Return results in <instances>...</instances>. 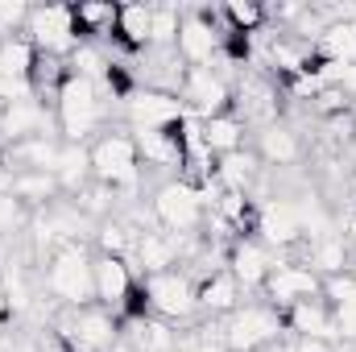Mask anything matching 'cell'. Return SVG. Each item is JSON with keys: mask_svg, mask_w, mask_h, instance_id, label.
<instances>
[{"mask_svg": "<svg viewBox=\"0 0 356 352\" xmlns=\"http://www.w3.org/2000/svg\"><path fill=\"white\" fill-rule=\"evenodd\" d=\"M54 120H58V141L67 145H83L104 120V91L83 75H71L54 91Z\"/></svg>", "mask_w": 356, "mask_h": 352, "instance_id": "6da1fadb", "label": "cell"}, {"mask_svg": "<svg viewBox=\"0 0 356 352\" xmlns=\"http://www.w3.org/2000/svg\"><path fill=\"white\" fill-rule=\"evenodd\" d=\"M91 178L112 186V195H133L141 191V154H137V141L129 129H108L104 137L91 141Z\"/></svg>", "mask_w": 356, "mask_h": 352, "instance_id": "7a4b0ae2", "label": "cell"}, {"mask_svg": "<svg viewBox=\"0 0 356 352\" xmlns=\"http://www.w3.org/2000/svg\"><path fill=\"white\" fill-rule=\"evenodd\" d=\"M211 199H216V186H195L186 178H170V182L154 186L149 211H154V224L166 232H199Z\"/></svg>", "mask_w": 356, "mask_h": 352, "instance_id": "3957f363", "label": "cell"}, {"mask_svg": "<svg viewBox=\"0 0 356 352\" xmlns=\"http://www.w3.org/2000/svg\"><path fill=\"white\" fill-rule=\"evenodd\" d=\"M91 253L83 241H71V245H58L50 257H46V290L58 298V307H91L95 303V282H91Z\"/></svg>", "mask_w": 356, "mask_h": 352, "instance_id": "277c9868", "label": "cell"}, {"mask_svg": "<svg viewBox=\"0 0 356 352\" xmlns=\"http://www.w3.org/2000/svg\"><path fill=\"white\" fill-rule=\"evenodd\" d=\"M220 332L228 352H266L286 336L282 311H273L269 303H241L228 319H220Z\"/></svg>", "mask_w": 356, "mask_h": 352, "instance_id": "5b68a950", "label": "cell"}, {"mask_svg": "<svg viewBox=\"0 0 356 352\" xmlns=\"http://www.w3.org/2000/svg\"><path fill=\"white\" fill-rule=\"evenodd\" d=\"M21 33L33 42L38 54H46V58H63V63H67V58L75 54V46H79L71 4H38V8H29V21H25Z\"/></svg>", "mask_w": 356, "mask_h": 352, "instance_id": "8992f818", "label": "cell"}, {"mask_svg": "<svg viewBox=\"0 0 356 352\" xmlns=\"http://www.w3.org/2000/svg\"><path fill=\"white\" fill-rule=\"evenodd\" d=\"M220 25H224L220 8H195V13H182L175 54L186 63V67H211V63L220 58V46H224V33H216Z\"/></svg>", "mask_w": 356, "mask_h": 352, "instance_id": "52a82bcc", "label": "cell"}, {"mask_svg": "<svg viewBox=\"0 0 356 352\" xmlns=\"http://www.w3.org/2000/svg\"><path fill=\"white\" fill-rule=\"evenodd\" d=\"M145 298H149V315L166 319V323H182L195 315V282L186 269H166V273H149L141 278Z\"/></svg>", "mask_w": 356, "mask_h": 352, "instance_id": "ba28073f", "label": "cell"}, {"mask_svg": "<svg viewBox=\"0 0 356 352\" xmlns=\"http://www.w3.org/2000/svg\"><path fill=\"white\" fill-rule=\"evenodd\" d=\"M261 294H266V303L273 311H286V307H294V303L319 298V294H323V278H319L307 262H277L269 269Z\"/></svg>", "mask_w": 356, "mask_h": 352, "instance_id": "9c48e42d", "label": "cell"}, {"mask_svg": "<svg viewBox=\"0 0 356 352\" xmlns=\"http://www.w3.org/2000/svg\"><path fill=\"white\" fill-rule=\"evenodd\" d=\"M257 241L277 253L302 245V216L290 195H269L257 203Z\"/></svg>", "mask_w": 356, "mask_h": 352, "instance_id": "30bf717a", "label": "cell"}, {"mask_svg": "<svg viewBox=\"0 0 356 352\" xmlns=\"http://www.w3.org/2000/svg\"><path fill=\"white\" fill-rule=\"evenodd\" d=\"M91 282H95V307H104V311H112V315L120 319L129 294H133L137 282H141V273H133V265L124 262V257H104V253H95V262H91Z\"/></svg>", "mask_w": 356, "mask_h": 352, "instance_id": "8fae6325", "label": "cell"}, {"mask_svg": "<svg viewBox=\"0 0 356 352\" xmlns=\"http://www.w3.org/2000/svg\"><path fill=\"white\" fill-rule=\"evenodd\" d=\"M124 120L129 129H166L186 116V104L170 95V91H154V88H137L129 99H124Z\"/></svg>", "mask_w": 356, "mask_h": 352, "instance_id": "7c38bea8", "label": "cell"}, {"mask_svg": "<svg viewBox=\"0 0 356 352\" xmlns=\"http://www.w3.org/2000/svg\"><path fill=\"white\" fill-rule=\"evenodd\" d=\"M241 303H245V290L228 269H211L195 282V311L203 319H228Z\"/></svg>", "mask_w": 356, "mask_h": 352, "instance_id": "4fadbf2b", "label": "cell"}, {"mask_svg": "<svg viewBox=\"0 0 356 352\" xmlns=\"http://www.w3.org/2000/svg\"><path fill=\"white\" fill-rule=\"evenodd\" d=\"M282 328H286V336H307V340H332L336 344V311H332V303L323 294L286 307Z\"/></svg>", "mask_w": 356, "mask_h": 352, "instance_id": "5bb4252c", "label": "cell"}, {"mask_svg": "<svg viewBox=\"0 0 356 352\" xmlns=\"http://www.w3.org/2000/svg\"><path fill=\"white\" fill-rule=\"evenodd\" d=\"M277 265L273 257V249L261 245L257 237H245V241H236L232 249H228V273L241 282V290L249 294V290H261L269 278V269Z\"/></svg>", "mask_w": 356, "mask_h": 352, "instance_id": "9a60e30c", "label": "cell"}, {"mask_svg": "<svg viewBox=\"0 0 356 352\" xmlns=\"http://www.w3.org/2000/svg\"><path fill=\"white\" fill-rule=\"evenodd\" d=\"M149 21H154V4H120L116 25H112V42L133 58L145 54L149 50Z\"/></svg>", "mask_w": 356, "mask_h": 352, "instance_id": "2e32d148", "label": "cell"}, {"mask_svg": "<svg viewBox=\"0 0 356 352\" xmlns=\"http://www.w3.org/2000/svg\"><path fill=\"white\" fill-rule=\"evenodd\" d=\"M261 178V158L249 154V150H236V154H224L216 158V191H253Z\"/></svg>", "mask_w": 356, "mask_h": 352, "instance_id": "e0dca14e", "label": "cell"}, {"mask_svg": "<svg viewBox=\"0 0 356 352\" xmlns=\"http://www.w3.org/2000/svg\"><path fill=\"white\" fill-rule=\"evenodd\" d=\"M257 158L261 166H294L302 158V141L290 125H266L257 133Z\"/></svg>", "mask_w": 356, "mask_h": 352, "instance_id": "ac0fdd59", "label": "cell"}, {"mask_svg": "<svg viewBox=\"0 0 356 352\" xmlns=\"http://www.w3.org/2000/svg\"><path fill=\"white\" fill-rule=\"evenodd\" d=\"M38 50H33V42L25 38V33H8V38H0V75L4 79H13V83H29L33 79V71H38Z\"/></svg>", "mask_w": 356, "mask_h": 352, "instance_id": "d6986e66", "label": "cell"}, {"mask_svg": "<svg viewBox=\"0 0 356 352\" xmlns=\"http://www.w3.org/2000/svg\"><path fill=\"white\" fill-rule=\"evenodd\" d=\"M8 195L13 199H21V207H50L58 195H63V186H58V178L54 175H42V170H17V175L8 178Z\"/></svg>", "mask_w": 356, "mask_h": 352, "instance_id": "ffe728a7", "label": "cell"}, {"mask_svg": "<svg viewBox=\"0 0 356 352\" xmlns=\"http://www.w3.org/2000/svg\"><path fill=\"white\" fill-rule=\"evenodd\" d=\"M116 8L120 4H99V0H79V4H71V13H75V38L79 42H104V38H112V25H116Z\"/></svg>", "mask_w": 356, "mask_h": 352, "instance_id": "44dd1931", "label": "cell"}, {"mask_svg": "<svg viewBox=\"0 0 356 352\" xmlns=\"http://www.w3.org/2000/svg\"><path fill=\"white\" fill-rule=\"evenodd\" d=\"M348 262H353V249H348L344 232H332V237L307 245V265H311L319 278H340V273H348Z\"/></svg>", "mask_w": 356, "mask_h": 352, "instance_id": "7402d4cb", "label": "cell"}, {"mask_svg": "<svg viewBox=\"0 0 356 352\" xmlns=\"http://www.w3.org/2000/svg\"><path fill=\"white\" fill-rule=\"evenodd\" d=\"M245 133H249V125H245L236 112H220V116H207V120H203V141H207V150H211L216 158L245 150Z\"/></svg>", "mask_w": 356, "mask_h": 352, "instance_id": "603a6c76", "label": "cell"}, {"mask_svg": "<svg viewBox=\"0 0 356 352\" xmlns=\"http://www.w3.org/2000/svg\"><path fill=\"white\" fill-rule=\"evenodd\" d=\"M315 54L319 63H332V67H353L356 63V21H340V25H327L315 42Z\"/></svg>", "mask_w": 356, "mask_h": 352, "instance_id": "cb8c5ba5", "label": "cell"}, {"mask_svg": "<svg viewBox=\"0 0 356 352\" xmlns=\"http://www.w3.org/2000/svg\"><path fill=\"white\" fill-rule=\"evenodd\" d=\"M13 162H21V170H42V175H54L58 170V158H63V141L50 133V137H29L21 145H13L8 154Z\"/></svg>", "mask_w": 356, "mask_h": 352, "instance_id": "d4e9b609", "label": "cell"}, {"mask_svg": "<svg viewBox=\"0 0 356 352\" xmlns=\"http://www.w3.org/2000/svg\"><path fill=\"white\" fill-rule=\"evenodd\" d=\"M220 17H224V33H236V38H253L269 25L266 4H257V0H228L220 8Z\"/></svg>", "mask_w": 356, "mask_h": 352, "instance_id": "484cf974", "label": "cell"}, {"mask_svg": "<svg viewBox=\"0 0 356 352\" xmlns=\"http://www.w3.org/2000/svg\"><path fill=\"white\" fill-rule=\"evenodd\" d=\"M54 178H58V186H63L67 195H79V191L91 182V154H88V145H67V141H63V158H58Z\"/></svg>", "mask_w": 356, "mask_h": 352, "instance_id": "4316f807", "label": "cell"}, {"mask_svg": "<svg viewBox=\"0 0 356 352\" xmlns=\"http://www.w3.org/2000/svg\"><path fill=\"white\" fill-rule=\"evenodd\" d=\"M178 25H182V13H178L175 4H154V21H149V50H175Z\"/></svg>", "mask_w": 356, "mask_h": 352, "instance_id": "83f0119b", "label": "cell"}, {"mask_svg": "<svg viewBox=\"0 0 356 352\" xmlns=\"http://www.w3.org/2000/svg\"><path fill=\"white\" fill-rule=\"evenodd\" d=\"M175 352H228V349H224L220 319H203L199 328H191V332H178Z\"/></svg>", "mask_w": 356, "mask_h": 352, "instance_id": "f1b7e54d", "label": "cell"}, {"mask_svg": "<svg viewBox=\"0 0 356 352\" xmlns=\"http://www.w3.org/2000/svg\"><path fill=\"white\" fill-rule=\"evenodd\" d=\"M21 224H25V207H21V199H13L8 191H0V237L17 232Z\"/></svg>", "mask_w": 356, "mask_h": 352, "instance_id": "f546056e", "label": "cell"}, {"mask_svg": "<svg viewBox=\"0 0 356 352\" xmlns=\"http://www.w3.org/2000/svg\"><path fill=\"white\" fill-rule=\"evenodd\" d=\"M286 344H290V352H336L332 340H307V336H290Z\"/></svg>", "mask_w": 356, "mask_h": 352, "instance_id": "4dcf8cb0", "label": "cell"}, {"mask_svg": "<svg viewBox=\"0 0 356 352\" xmlns=\"http://www.w3.org/2000/svg\"><path fill=\"white\" fill-rule=\"evenodd\" d=\"M8 319H13V307H8V294L0 286V328H8Z\"/></svg>", "mask_w": 356, "mask_h": 352, "instance_id": "1f68e13d", "label": "cell"}, {"mask_svg": "<svg viewBox=\"0 0 356 352\" xmlns=\"http://www.w3.org/2000/svg\"><path fill=\"white\" fill-rule=\"evenodd\" d=\"M266 352H290V344H282V340H277V344H273V349H266Z\"/></svg>", "mask_w": 356, "mask_h": 352, "instance_id": "d6a6232c", "label": "cell"}]
</instances>
